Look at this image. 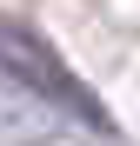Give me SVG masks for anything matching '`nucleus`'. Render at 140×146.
Wrapping results in <instances>:
<instances>
[{"label":"nucleus","mask_w":140,"mask_h":146,"mask_svg":"<svg viewBox=\"0 0 140 146\" xmlns=\"http://www.w3.org/2000/svg\"><path fill=\"white\" fill-rule=\"evenodd\" d=\"M0 73H7L13 86H27L33 100H47V106L87 119V126H107V106L93 100V86H80V73L67 66L40 33L13 27V20H0Z\"/></svg>","instance_id":"nucleus-1"}]
</instances>
